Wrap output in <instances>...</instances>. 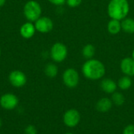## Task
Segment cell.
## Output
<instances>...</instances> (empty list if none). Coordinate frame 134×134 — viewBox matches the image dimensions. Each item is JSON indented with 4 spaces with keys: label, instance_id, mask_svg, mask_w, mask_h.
Returning a JSON list of instances; mask_svg holds the SVG:
<instances>
[{
    "label": "cell",
    "instance_id": "obj_1",
    "mask_svg": "<svg viewBox=\"0 0 134 134\" xmlns=\"http://www.w3.org/2000/svg\"><path fill=\"white\" fill-rule=\"evenodd\" d=\"M106 72L104 64L99 60H87L82 66V73L89 80L96 81L103 79Z\"/></svg>",
    "mask_w": 134,
    "mask_h": 134
},
{
    "label": "cell",
    "instance_id": "obj_2",
    "mask_svg": "<svg viewBox=\"0 0 134 134\" xmlns=\"http://www.w3.org/2000/svg\"><path fill=\"white\" fill-rule=\"evenodd\" d=\"M128 0H111L108 5V14L111 19L122 20L130 13Z\"/></svg>",
    "mask_w": 134,
    "mask_h": 134
},
{
    "label": "cell",
    "instance_id": "obj_3",
    "mask_svg": "<svg viewBox=\"0 0 134 134\" xmlns=\"http://www.w3.org/2000/svg\"><path fill=\"white\" fill-rule=\"evenodd\" d=\"M24 14L27 20L30 22H35L41 16L42 7L38 2L35 0H30L24 5Z\"/></svg>",
    "mask_w": 134,
    "mask_h": 134
},
{
    "label": "cell",
    "instance_id": "obj_4",
    "mask_svg": "<svg viewBox=\"0 0 134 134\" xmlns=\"http://www.w3.org/2000/svg\"><path fill=\"white\" fill-rule=\"evenodd\" d=\"M68 56V48L62 42L54 43L50 49V57L54 62L60 63L64 61Z\"/></svg>",
    "mask_w": 134,
    "mask_h": 134
},
{
    "label": "cell",
    "instance_id": "obj_5",
    "mask_svg": "<svg viewBox=\"0 0 134 134\" xmlns=\"http://www.w3.org/2000/svg\"><path fill=\"white\" fill-rule=\"evenodd\" d=\"M62 79L64 84L70 88H75L79 83V74L75 68H68L66 69L62 75Z\"/></svg>",
    "mask_w": 134,
    "mask_h": 134
},
{
    "label": "cell",
    "instance_id": "obj_6",
    "mask_svg": "<svg viewBox=\"0 0 134 134\" xmlns=\"http://www.w3.org/2000/svg\"><path fill=\"white\" fill-rule=\"evenodd\" d=\"M81 120V115L79 111L75 108L68 109L63 115V122L64 125L69 128L77 126Z\"/></svg>",
    "mask_w": 134,
    "mask_h": 134
},
{
    "label": "cell",
    "instance_id": "obj_7",
    "mask_svg": "<svg viewBox=\"0 0 134 134\" xmlns=\"http://www.w3.org/2000/svg\"><path fill=\"white\" fill-rule=\"evenodd\" d=\"M37 31L40 33H49L53 28V22L48 16H40L35 23Z\"/></svg>",
    "mask_w": 134,
    "mask_h": 134
},
{
    "label": "cell",
    "instance_id": "obj_8",
    "mask_svg": "<svg viewBox=\"0 0 134 134\" xmlns=\"http://www.w3.org/2000/svg\"><path fill=\"white\" fill-rule=\"evenodd\" d=\"M9 81L10 84L16 88L24 86L27 82V77L24 72L19 70L13 71L9 75Z\"/></svg>",
    "mask_w": 134,
    "mask_h": 134
},
{
    "label": "cell",
    "instance_id": "obj_9",
    "mask_svg": "<svg viewBox=\"0 0 134 134\" xmlns=\"http://www.w3.org/2000/svg\"><path fill=\"white\" fill-rule=\"evenodd\" d=\"M18 98L13 93H5L0 97V105L5 110H13L18 105Z\"/></svg>",
    "mask_w": 134,
    "mask_h": 134
},
{
    "label": "cell",
    "instance_id": "obj_10",
    "mask_svg": "<svg viewBox=\"0 0 134 134\" xmlns=\"http://www.w3.org/2000/svg\"><path fill=\"white\" fill-rule=\"evenodd\" d=\"M120 69L127 76H134V60L132 57H125L121 60Z\"/></svg>",
    "mask_w": 134,
    "mask_h": 134
},
{
    "label": "cell",
    "instance_id": "obj_11",
    "mask_svg": "<svg viewBox=\"0 0 134 134\" xmlns=\"http://www.w3.org/2000/svg\"><path fill=\"white\" fill-rule=\"evenodd\" d=\"M100 89L108 94H112L114 93L117 88H118V85L115 82V81H114L111 79L109 78H106L101 80L100 84Z\"/></svg>",
    "mask_w": 134,
    "mask_h": 134
},
{
    "label": "cell",
    "instance_id": "obj_12",
    "mask_svg": "<svg viewBox=\"0 0 134 134\" xmlns=\"http://www.w3.org/2000/svg\"><path fill=\"white\" fill-rule=\"evenodd\" d=\"M35 31H36V29H35V24H33L30 21L22 24V26L20 28V35L26 39L32 38L35 33Z\"/></svg>",
    "mask_w": 134,
    "mask_h": 134
},
{
    "label": "cell",
    "instance_id": "obj_13",
    "mask_svg": "<svg viewBox=\"0 0 134 134\" xmlns=\"http://www.w3.org/2000/svg\"><path fill=\"white\" fill-rule=\"evenodd\" d=\"M113 106V103L110 98L102 97L96 104V108L99 112L106 113L109 111Z\"/></svg>",
    "mask_w": 134,
    "mask_h": 134
},
{
    "label": "cell",
    "instance_id": "obj_14",
    "mask_svg": "<svg viewBox=\"0 0 134 134\" xmlns=\"http://www.w3.org/2000/svg\"><path fill=\"white\" fill-rule=\"evenodd\" d=\"M108 31L111 35H117L119 34L122 30V25H121V20L111 19L107 25Z\"/></svg>",
    "mask_w": 134,
    "mask_h": 134
},
{
    "label": "cell",
    "instance_id": "obj_15",
    "mask_svg": "<svg viewBox=\"0 0 134 134\" xmlns=\"http://www.w3.org/2000/svg\"><path fill=\"white\" fill-rule=\"evenodd\" d=\"M122 30L127 34H134V19L126 17L121 20Z\"/></svg>",
    "mask_w": 134,
    "mask_h": 134
},
{
    "label": "cell",
    "instance_id": "obj_16",
    "mask_svg": "<svg viewBox=\"0 0 134 134\" xmlns=\"http://www.w3.org/2000/svg\"><path fill=\"white\" fill-rule=\"evenodd\" d=\"M132 84H133V82H132L131 77L127 76V75H124L121 77L117 82L118 87L121 90H127L130 89V87L132 86Z\"/></svg>",
    "mask_w": 134,
    "mask_h": 134
},
{
    "label": "cell",
    "instance_id": "obj_17",
    "mask_svg": "<svg viewBox=\"0 0 134 134\" xmlns=\"http://www.w3.org/2000/svg\"><path fill=\"white\" fill-rule=\"evenodd\" d=\"M95 53H96V48L92 44H86L82 49V57L87 60L93 58Z\"/></svg>",
    "mask_w": 134,
    "mask_h": 134
},
{
    "label": "cell",
    "instance_id": "obj_18",
    "mask_svg": "<svg viewBox=\"0 0 134 134\" xmlns=\"http://www.w3.org/2000/svg\"><path fill=\"white\" fill-rule=\"evenodd\" d=\"M45 74L49 78H55L58 74V68L55 64H48L45 68Z\"/></svg>",
    "mask_w": 134,
    "mask_h": 134
},
{
    "label": "cell",
    "instance_id": "obj_19",
    "mask_svg": "<svg viewBox=\"0 0 134 134\" xmlns=\"http://www.w3.org/2000/svg\"><path fill=\"white\" fill-rule=\"evenodd\" d=\"M113 104L116 105V106H122L125 103V97L124 95L120 93V92H117L115 91L114 93L111 94V98Z\"/></svg>",
    "mask_w": 134,
    "mask_h": 134
},
{
    "label": "cell",
    "instance_id": "obj_20",
    "mask_svg": "<svg viewBox=\"0 0 134 134\" xmlns=\"http://www.w3.org/2000/svg\"><path fill=\"white\" fill-rule=\"evenodd\" d=\"M82 0H66V3L71 8H76L79 6Z\"/></svg>",
    "mask_w": 134,
    "mask_h": 134
},
{
    "label": "cell",
    "instance_id": "obj_21",
    "mask_svg": "<svg viewBox=\"0 0 134 134\" xmlns=\"http://www.w3.org/2000/svg\"><path fill=\"white\" fill-rule=\"evenodd\" d=\"M122 134H134V125L130 124L126 126L123 130Z\"/></svg>",
    "mask_w": 134,
    "mask_h": 134
},
{
    "label": "cell",
    "instance_id": "obj_22",
    "mask_svg": "<svg viewBox=\"0 0 134 134\" xmlns=\"http://www.w3.org/2000/svg\"><path fill=\"white\" fill-rule=\"evenodd\" d=\"M25 133L26 134H37V130L35 126L32 125H29L25 128Z\"/></svg>",
    "mask_w": 134,
    "mask_h": 134
},
{
    "label": "cell",
    "instance_id": "obj_23",
    "mask_svg": "<svg viewBox=\"0 0 134 134\" xmlns=\"http://www.w3.org/2000/svg\"><path fill=\"white\" fill-rule=\"evenodd\" d=\"M49 2L55 5H61L66 2V0H49Z\"/></svg>",
    "mask_w": 134,
    "mask_h": 134
},
{
    "label": "cell",
    "instance_id": "obj_24",
    "mask_svg": "<svg viewBox=\"0 0 134 134\" xmlns=\"http://www.w3.org/2000/svg\"><path fill=\"white\" fill-rule=\"evenodd\" d=\"M5 3V0H0V7L3 6Z\"/></svg>",
    "mask_w": 134,
    "mask_h": 134
},
{
    "label": "cell",
    "instance_id": "obj_25",
    "mask_svg": "<svg viewBox=\"0 0 134 134\" xmlns=\"http://www.w3.org/2000/svg\"><path fill=\"white\" fill-rule=\"evenodd\" d=\"M131 57L134 60V49L133 50V52H132V56H131Z\"/></svg>",
    "mask_w": 134,
    "mask_h": 134
},
{
    "label": "cell",
    "instance_id": "obj_26",
    "mask_svg": "<svg viewBox=\"0 0 134 134\" xmlns=\"http://www.w3.org/2000/svg\"><path fill=\"white\" fill-rule=\"evenodd\" d=\"M64 134H74L73 133H64Z\"/></svg>",
    "mask_w": 134,
    "mask_h": 134
},
{
    "label": "cell",
    "instance_id": "obj_27",
    "mask_svg": "<svg viewBox=\"0 0 134 134\" xmlns=\"http://www.w3.org/2000/svg\"><path fill=\"white\" fill-rule=\"evenodd\" d=\"M1 125H2V122H1V119H0V127H1Z\"/></svg>",
    "mask_w": 134,
    "mask_h": 134
},
{
    "label": "cell",
    "instance_id": "obj_28",
    "mask_svg": "<svg viewBox=\"0 0 134 134\" xmlns=\"http://www.w3.org/2000/svg\"><path fill=\"white\" fill-rule=\"evenodd\" d=\"M0 55H1V49H0Z\"/></svg>",
    "mask_w": 134,
    "mask_h": 134
}]
</instances>
